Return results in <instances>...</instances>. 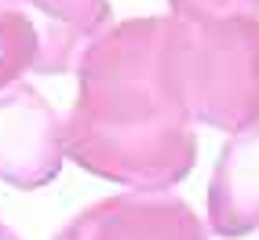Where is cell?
Here are the masks:
<instances>
[{"instance_id":"4","label":"cell","mask_w":259,"mask_h":240,"mask_svg":"<svg viewBox=\"0 0 259 240\" xmlns=\"http://www.w3.org/2000/svg\"><path fill=\"white\" fill-rule=\"evenodd\" d=\"M55 240H208V229L186 200L135 190L84 208Z\"/></svg>"},{"instance_id":"6","label":"cell","mask_w":259,"mask_h":240,"mask_svg":"<svg viewBox=\"0 0 259 240\" xmlns=\"http://www.w3.org/2000/svg\"><path fill=\"white\" fill-rule=\"evenodd\" d=\"M15 8L29 4L44 11V58L40 73H66L70 66H80V55L88 44L106 33L110 26V4L106 0H11Z\"/></svg>"},{"instance_id":"7","label":"cell","mask_w":259,"mask_h":240,"mask_svg":"<svg viewBox=\"0 0 259 240\" xmlns=\"http://www.w3.org/2000/svg\"><path fill=\"white\" fill-rule=\"evenodd\" d=\"M44 58V33L22 8H0V91L22 84L29 70H40Z\"/></svg>"},{"instance_id":"2","label":"cell","mask_w":259,"mask_h":240,"mask_svg":"<svg viewBox=\"0 0 259 240\" xmlns=\"http://www.w3.org/2000/svg\"><path fill=\"white\" fill-rule=\"evenodd\" d=\"M168 62L194 124L237 135L259 120V19L186 22L171 15Z\"/></svg>"},{"instance_id":"9","label":"cell","mask_w":259,"mask_h":240,"mask_svg":"<svg viewBox=\"0 0 259 240\" xmlns=\"http://www.w3.org/2000/svg\"><path fill=\"white\" fill-rule=\"evenodd\" d=\"M0 240H22V236H19V233H11L4 222H0Z\"/></svg>"},{"instance_id":"8","label":"cell","mask_w":259,"mask_h":240,"mask_svg":"<svg viewBox=\"0 0 259 240\" xmlns=\"http://www.w3.org/2000/svg\"><path fill=\"white\" fill-rule=\"evenodd\" d=\"M176 19L186 22H223V19H259V0H168Z\"/></svg>"},{"instance_id":"3","label":"cell","mask_w":259,"mask_h":240,"mask_svg":"<svg viewBox=\"0 0 259 240\" xmlns=\"http://www.w3.org/2000/svg\"><path fill=\"white\" fill-rule=\"evenodd\" d=\"M62 124L51 102L29 84L0 91V182L40 190L62 171Z\"/></svg>"},{"instance_id":"1","label":"cell","mask_w":259,"mask_h":240,"mask_svg":"<svg viewBox=\"0 0 259 240\" xmlns=\"http://www.w3.org/2000/svg\"><path fill=\"white\" fill-rule=\"evenodd\" d=\"M171 15L117 22L80 55L77 102L62 120L73 164L117 186L161 193L197 164V131L168 62Z\"/></svg>"},{"instance_id":"5","label":"cell","mask_w":259,"mask_h":240,"mask_svg":"<svg viewBox=\"0 0 259 240\" xmlns=\"http://www.w3.org/2000/svg\"><path fill=\"white\" fill-rule=\"evenodd\" d=\"M208 226L215 236H245L259 229V120L230 135L208 186Z\"/></svg>"}]
</instances>
